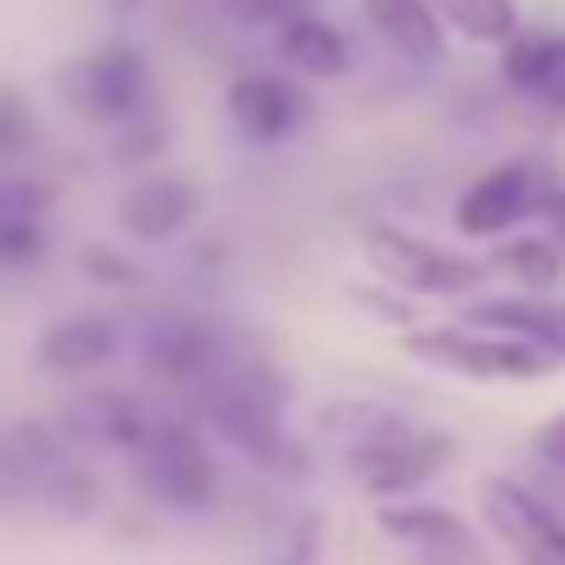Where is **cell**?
Returning <instances> with one entry per match:
<instances>
[{"instance_id": "44dd1931", "label": "cell", "mask_w": 565, "mask_h": 565, "mask_svg": "<svg viewBox=\"0 0 565 565\" xmlns=\"http://www.w3.org/2000/svg\"><path fill=\"white\" fill-rule=\"evenodd\" d=\"M451 43H472V51H501V43L523 29V8L515 0H429Z\"/></svg>"}, {"instance_id": "7402d4cb", "label": "cell", "mask_w": 565, "mask_h": 565, "mask_svg": "<svg viewBox=\"0 0 565 565\" xmlns=\"http://www.w3.org/2000/svg\"><path fill=\"white\" fill-rule=\"evenodd\" d=\"M0 222H51V180L0 166Z\"/></svg>"}, {"instance_id": "6da1fadb", "label": "cell", "mask_w": 565, "mask_h": 565, "mask_svg": "<svg viewBox=\"0 0 565 565\" xmlns=\"http://www.w3.org/2000/svg\"><path fill=\"white\" fill-rule=\"evenodd\" d=\"M359 265L365 279L386 294H401V301H472V294L487 287V265L472 244H458V236H429V230H408V222H386V215H365L359 222Z\"/></svg>"}, {"instance_id": "8992f818", "label": "cell", "mask_w": 565, "mask_h": 565, "mask_svg": "<svg viewBox=\"0 0 565 565\" xmlns=\"http://www.w3.org/2000/svg\"><path fill=\"white\" fill-rule=\"evenodd\" d=\"M558 180H565V166L544 158V151H515V158H501V166H480L451 201V236L480 250V244H494V236H509V230H530L537 207H544V193Z\"/></svg>"}, {"instance_id": "f1b7e54d", "label": "cell", "mask_w": 565, "mask_h": 565, "mask_svg": "<svg viewBox=\"0 0 565 565\" xmlns=\"http://www.w3.org/2000/svg\"><path fill=\"white\" fill-rule=\"evenodd\" d=\"M530 230H544V236H552V244L565 250V180L544 193V207H537V222H530Z\"/></svg>"}, {"instance_id": "9a60e30c", "label": "cell", "mask_w": 565, "mask_h": 565, "mask_svg": "<svg viewBox=\"0 0 565 565\" xmlns=\"http://www.w3.org/2000/svg\"><path fill=\"white\" fill-rule=\"evenodd\" d=\"M273 65L294 72L301 86H330V79H351V72H359V51H351L344 22H330L322 8H301L273 29Z\"/></svg>"}, {"instance_id": "30bf717a", "label": "cell", "mask_w": 565, "mask_h": 565, "mask_svg": "<svg viewBox=\"0 0 565 565\" xmlns=\"http://www.w3.org/2000/svg\"><path fill=\"white\" fill-rule=\"evenodd\" d=\"M222 115H230V129L250 143V151H279V143H294L308 129V86L294 79V72L279 65H244L230 86H222Z\"/></svg>"}, {"instance_id": "83f0119b", "label": "cell", "mask_w": 565, "mask_h": 565, "mask_svg": "<svg viewBox=\"0 0 565 565\" xmlns=\"http://www.w3.org/2000/svg\"><path fill=\"white\" fill-rule=\"evenodd\" d=\"M530 444H537V458H544V466H552L558 480H565V408H558V415H544Z\"/></svg>"}, {"instance_id": "9c48e42d", "label": "cell", "mask_w": 565, "mask_h": 565, "mask_svg": "<svg viewBox=\"0 0 565 565\" xmlns=\"http://www.w3.org/2000/svg\"><path fill=\"white\" fill-rule=\"evenodd\" d=\"M480 530L515 565H565V509H552L537 487L509 480V472L480 480Z\"/></svg>"}, {"instance_id": "4dcf8cb0", "label": "cell", "mask_w": 565, "mask_h": 565, "mask_svg": "<svg viewBox=\"0 0 565 565\" xmlns=\"http://www.w3.org/2000/svg\"><path fill=\"white\" fill-rule=\"evenodd\" d=\"M273 565H316V558H294V552H279V558H273Z\"/></svg>"}, {"instance_id": "2e32d148", "label": "cell", "mask_w": 565, "mask_h": 565, "mask_svg": "<svg viewBox=\"0 0 565 565\" xmlns=\"http://www.w3.org/2000/svg\"><path fill=\"white\" fill-rule=\"evenodd\" d=\"M458 316L480 330H509L523 344H537L552 365H565V301L558 294H523V287H480L472 301H458Z\"/></svg>"}, {"instance_id": "5bb4252c", "label": "cell", "mask_w": 565, "mask_h": 565, "mask_svg": "<svg viewBox=\"0 0 565 565\" xmlns=\"http://www.w3.org/2000/svg\"><path fill=\"white\" fill-rule=\"evenodd\" d=\"M122 359H129V330L115 316H57V322H43V337H36V373L72 380V386L115 373Z\"/></svg>"}, {"instance_id": "603a6c76", "label": "cell", "mask_w": 565, "mask_h": 565, "mask_svg": "<svg viewBox=\"0 0 565 565\" xmlns=\"http://www.w3.org/2000/svg\"><path fill=\"white\" fill-rule=\"evenodd\" d=\"M51 258V222H0V273H36Z\"/></svg>"}, {"instance_id": "8fae6325", "label": "cell", "mask_w": 565, "mask_h": 565, "mask_svg": "<svg viewBox=\"0 0 565 565\" xmlns=\"http://www.w3.org/2000/svg\"><path fill=\"white\" fill-rule=\"evenodd\" d=\"M201 222V180L193 172H172V166H143L129 172V186L115 193V230L143 250H166Z\"/></svg>"}, {"instance_id": "ba28073f", "label": "cell", "mask_w": 565, "mask_h": 565, "mask_svg": "<svg viewBox=\"0 0 565 565\" xmlns=\"http://www.w3.org/2000/svg\"><path fill=\"white\" fill-rule=\"evenodd\" d=\"M337 458H344L351 487H359L365 501H408V494H429V487L458 466V437L401 415L394 429H380V437L351 444V451H337Z\"/></svg>"}, {"instance_id": "52a82bcc", "label": "cell", "mask_w": 565, "mask_h": 565, "mask_svg": "<svg viewBox=\"0 0 565 565\" xmlns=\"http://www.w3.org/2000/svg\"><path fill=\"white\" fill-rule=\"evenodd\" d=\"M236 344H244V337L222 316H201V308H158V316H143V330L129 337L143 386H166V394H180V401L201 380H215Z\"/></svg>"}, {"instance_id": "7a4b0ae2", "label": "cell", "mask_w": 565, "mask_h": 565, "mask_svg": "<svg viewBox=\"0 0 565 565\" xmlns=\"http://www.w3.org/2000/svg\"><path fill=\"white\" fill-rule=\"evenodd\" d=\"M129 480L166 515H215L222 509V451L186 408H158L129 451Z\"/></svg>"}, {"instance_id": "f546056e", "label": "cell", "mask_w": 565, "mask_h": 565, "mask_svg": "<svg viewBox=\"0 0 565 565\" xmlns=\"http://www.w3.org/2000/svg\"><path fill=\"white\" fill-rule=\"evenodd\" d=\"M108 8H115V14H122V22H129V14H143V8H151V0H108Z\"/></svg>"}, {"instance_id": "484cf974", "label": "cell", "mask_w": 565, "mask_h": 565, "mask_svg": "<svg viewBox=\"0 0 565 565\" xmlns=\"http://www.w3.org/2000/svg\"><path fill=\"white\" fill-rule=\"evenodd\" d=\"M108 158L115 166H151V158H166V115H143V122H129V129H115L108 137Z\"/></svg>"}, {"instance_id": "ffe728a7", "label": "cell", "mask_w": 565, "mask_h": 565, "mask_svg": "<svg viewBox=\"0 0 565 565\" xmlns=\"http://www.w3.org/2000/svg\"><path fill=\"white\" fill-rule=\"evenodd\" d=\"M401 423V408L394 401H380V394H337L330 408H316V451H351V444H365V437H380V429H394Z\"/></svg>"}, {"instance_id": "3957f363", "label": "cell", "mask_w": 565, "mask_h": 565, "mask_svg": "<svg viewBox=\"0 0 565 565\" xmlns=\"http://www.w3.org/2000/svg\"><path fill=\"white\" fill-rule=\"evenodd\" d=\"M51 94L65 100L86 129L115 137V129L158 115V65H151V51H143L137 36H108V43L72 51L65 65L51 72Z\"/></svg>"}, {"instance_id": "4316f807", "label": "cell", "mask_w": 565, "mask_h": 565, "mask_svg": "<svg viewBox=\"0 0 565 565\" xmlns=\"http://www.w3.org/2000/svg\"><path fill=\"white\" fill-rule=\"evenodd\" d=\"M301 8H316V0H215V14H230L236 29H265V36H273L287 14H301Z\"/></svg>"}, {"instance_id": "5b68a950", "label": "cell", "mask_w": 565, "mask_h": 565, "mask_svg": "<svg viewBox=\"0 0 565 565\" xmlns=\"http://www.w3.org/2000/svg\"><path fill=\"white\" fill-rule=\"evenodd\" d=\"M401 344H408L415 365H429V373H444V380H472V386H523V380L558 373L537 344H523V337H509V330H480V322H466V316L415 322Z\"/></svg>"}, {"instance_id": "277c9868", "label": "cell", "mask_w": 565, "mask_h": 565, "mask_svg": "<svg viewBox=\"0 0 565 565\" xmlns=\"http://www.w3.org/2000/svg\"><path fill=\"white\" fill-rule=\"evenodd\" d=\"M0 501H29V509H57V515H94L100 509V472L57 423L29 415V423L0 429Z\"/></svg>"}, {"instance_id": "4fadbf2b", "label": "cell", "mask_w": 565, "mask_h": 565, "mask_svg": "<svg viewBox=\"0 0 565 565\" xmlns=\"http://www.w3.org/2000/svg\"><path fill=\"white\" fill-rule=\"evenodd\" d=\"M151 401L143 394H122V386H94V380H79V394H65V408H57V429H65L72 444H79L86 458L94 451H137V437L151 429Z\"/></svg>"}, {"instance_id": "cb8c5ba5", "label": "cell", "mask_w": 565, "mask_h": 565, "mask_svg": "<svg viewBox=\"0 0 565 565\" xmlns=\"http://www.w3.org/2000/svg\"><path fill=\"white\" fill-rule=\"evenodd\" d=\"M79 279H86V287H100V294H137L143 287L137 258H122V250H108V244H86L79 250Z\"/></svg>"}, {"instance_id": "ac0fdd59", "label": "cell", "mask_w": 565, "mask_h": 565, "mask_svg": "<svg viewBox=\"0 0 565 565\" xmlns=\"http://www.w3.org/2000/svg\"><path fill=\"white\" fill-rule=\"evenodd\" d=\"M359 22L386 57H401V65H415V72L444 65V51H451V36H444L429 0H359Z\"/></svg>"}, {"instance_id": "7c38bea8", "label": "cell", "mask_w": 565, "mask_h": 565, "mask_svg": "<svg viewBox=\"0 0 565 565\" xmlns=\"http://www.w3.org/2000/svg\"><path fill=\"white\" fill-rule=\"evenodd\" d=\"M373 530L394 552H408L415 565H487L480 530L466 515H451L444 501L408 494V501H373Z\"/></svg>"}, {"instance_id": "d6986e66", "label": "cell", "mask_w": 565, "mask_h": 565, "mask_svg": "<svg viewBox=\"0 0 565 565\" xmlns=\"http://www.w3.org/2000/svg\"><path fill=\"white\" fill-rule=\"evenodd\" d=\"M480 265L494 287H523V294H552L565 279V250L544 230H509L494 244H480Z\"/></svg>"}, {"instance_id": "d4e9b609", "label": "cell", "mask_w": 565, "mask_h": 565, "mask_svg": "<svg viewBox=\"0 0 565 565\" xmlns=\"http://www.w3.org/2000/svg\"><path fill=\"white\" fill-rule=\"evenodd\" d=\"M36 151V108L14 86H0V166H22Z\"/></svg>"}, {"instance_id": "e0dca14e", "label": "cell", "mask_w": 565, "mask_h": 565, "mask_svg": "<svg viewBox=\"0 0 565 565\" xmlns=\"http://www.w3.org/2000/svg\"><path fill=\"white\" fill-rule=\"evenodd\" d=\"M501 86L544 115H565V29H515L501 43Z\"/></svg>"}]
</instances>
